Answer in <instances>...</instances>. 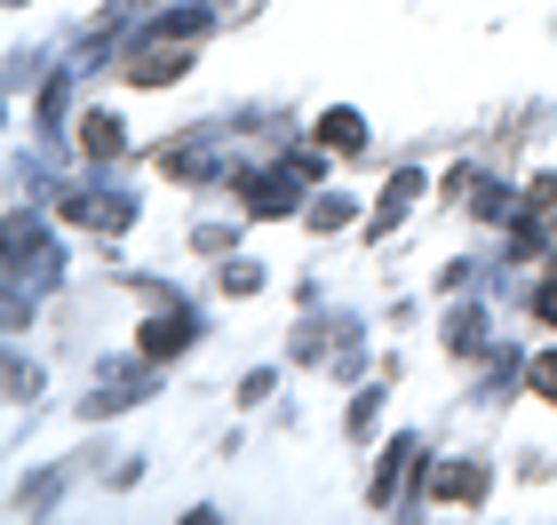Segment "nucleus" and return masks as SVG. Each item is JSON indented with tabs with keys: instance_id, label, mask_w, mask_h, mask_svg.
I'll return each mask as SVG.
<instances>
[{
	"instance_id": "obj_1",
	"label": "nucleus",
	"mask_w": 557,
	"mask_h": 525,
	"mask_svg": "<svg viewBox=\"0 0 557 525\" xmlns=\"http://www.w3.org/2000/svg\"><path fill=\"white\" fill-rule=\"evenodd\" d=\"M184 64H191V57H184V48H175V33H168V40H151L144 57L128 64V80H136V88H160V80H175Z\"/></svg>"
},
{
	"instance_id": "obj_2",
	"label": "nucleus",
	"mask_w": 557,
	"mask_h": 525,
	"mask_svg": "<svg viewBox=\"0 0 557 525\" xmlns=\"http://www.w3.org/2000/svg\"><path fill=\"white\" fill-rule=\"evenodd\" d=\"M478 493H486V470H478V462L430 470V502H478Z\"/></svg>"
},
{
	"instance_id": "obj_3",
	"label": "nucleus",
	"mask_w": 557,
	"mask_h": 525,
	"mask_svg": "<svg viewBox=\"0 0 557 525\" xmlns=\"http://www.w3.org/2000/svg\"><path fill=\"white\" fill-rule=\"evenodd\" d=\"M247 191V184H239ZM295 208V184L287 175H256V191H247V215H287Z\"/></svg>"
},
{
	"instance_id": "obj_4",
	"label": "nucleus",
	"mask_w": 557,
	"mask_h": 525,
	"mask_svg": "<svg viewBox=\"0 0 557 525\" xmlns=\"http://www.w3.org/2000/svg\"><path fill=\"white\" fill-rule=\"evenodd\" d=\"M120 143H128V128H120L112 112H88V128H81V152H88V160H112Z\"/></svg>"
},
{
	"instance_id": "obj_5",
	"label": "nucleus",
	"mask_w": 557,
	"mask_h": 525,
	"mask_svg": "<svg viewBox=\"0 0 557 525\" xmlns=\"http://www.w3.org/2000/svg\"><path fill=\"white\" fill-rule=\"evenodd\" d=\"M414 191H422V175H398V184H391V199H383V208H374V215H367V232H374V239H383V232H391V223H398V215H407V208H414Z\"/></svg>"
},
{
	"instance_id": "obj_6",
	"label": "nucleus",
	"mask_w": 557,
	"mask_h": 525,
	"mask_svg": "<svg viewBox=\"0 0 557 525\" xmlns=\"http://www.w3.org/2000/svg\"><path fill=\"white\" fill-rule=\"evenodd\" d=\"M319 143H326V152H359V143H367L359 112H326V120H319Z\"/></svg>"
},
{
	"instance_id": "obj_7",
	"label": "nucleus",
	"mask_w": 557,
	"mask_h": 525,
	"mask_svg": "<svg viewBox=\"0 0 557 525\" xmlns=\"http://www.w3.org/2000/svg\"><path fill=\"white\" fill-rule=\"evenodd\" d=\"M184 342H191L184 318H151V327H144V359H168V350H184Z\"/></svg>"
},
{
	"instance_id": "obj_8",
	"label": "nucleus",
	"mask_w": 557,
	"mask_h": 525,
	"mask_svg": "<svg viewBox=\"0 0 557 525\" xmlns=\"http://www.w3.org/2000/svg\"><path fill=\"white\" fill-rule=\"evenodd\" d=\"M534 398H557V350H549V359H534Z\"/></svg>"
}]
</instances>
